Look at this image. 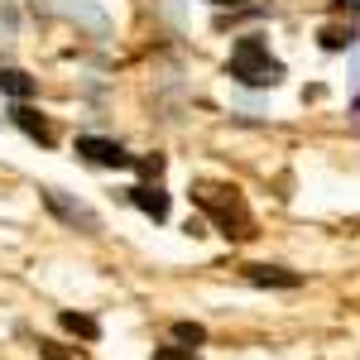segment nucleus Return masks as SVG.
Instances as JSON below:
<instances>
[{
  "label": "nucleus",
  "mask_w": 360,
  "mask_h": 360,
  "mask_svg": "<svg viewBox=\"0 0 360 360\" xmlns=\"http://www.w3.org/2000/svg\"><path fill=\"white\" fill-rule=\"evenodd\" d=\"M226 72H231L236 82H245V86H278L283 82V63L269 58V44H264L259 34H240V39H236Z\"/></svg>",
  "instance_id": "1"
},
{
  "label": "nucleus",
  "mask_w": 360,
  "mask_h": 360,
  "mask_svg": "<svg viewBox=\"0 0 360 360\" xmlns=\"http://www.w3.org/2000/svg\"><path fill=\"white\" fill-rule=\"evenodd\" d=\"M193 202L212 217V221L221 226V236H236V240H245L255 236V221H250V207L245 197L236 193V188H212V183H202L193 193Z\"/></svg>",
  "instance_id": "2"
},
{
  "label": "nucleus",
  "mask_w": 360,
  "mask_h": 360,
  "mask_svg": "<svg viewBox=\"0 0 360 360\" xmlns=\"http://www.w3.org/2000/svg\"><path fill=\"white\" fill-rule=\"evenodd\" d=\"M77 154L96 168H135V154H130L125 144L101 139V135H77Z\"/></svg>",
  "instance_id": "3"
},
{
  "label": "nucleus",
  "mask_w": 360,
  "mask_h": 360,
  "mask_svg": "<svg viewBox=\"0 0 360 360\" xmlns=\"http://www.w3.org/2000/svg\"><path fill=\"white\" fill-rule=\"evenodd\" d=\"M44 202H49V212H53V217H63L68 226H82L86 236H96V231H101V217H96L86 202H72V197L58 193V188H44Z\"/></svg>",
  "instance_id": "4"
},
{
  "label": "nucleus",
  "mask_w": 360,
  "mask_h": 360,
  "mask_svg": "<svg viewBox=\"0 0 360 360\" xmlns=\"http://www.w3.org/2000/svg\"><path fill=\"white\" fill-rule=\"evenodd\" d=\"M130 202H135L149 221H168V212H173V197H168L159 183H139V188H130Z\"/></svg>",
  "instance_id": "5"
},
{
  "label": "nucleus",
  "mask_w": 360,
  "mask_h": 360,
  "mask_svg": "<svg viewBox=\"0 0 360 360\" xmlns=\"http://www.w3.org/2000/svg\"><path fill=\"white\" fill-rule=\"evenodd\" d=\"M245 278L255 288H298V283H303V274L278 269V264H245Z\"/></svg>",
  "instance_id": "6"
},
{
  "label": "nucleus",
  "mask_w": 360,
  "mask_h": 360,
  "mask_svg": "<svg viewBox=\"0 0 360 360\" xmlns=\"http://www.w3.org/2000/svg\"><path fill=\"white\" fill-rule=\"evenodd\" d=\"M10 120H15V125H20L29 139H39V144H53V125H49L44 115L34 111V106H25V101H20V106L10 111Z\"/></svg>",
  "instance_id": "7"
},
{
  "label": "nucleus",
  "mask_w": 360,
  "mask_h": 360,
  "mask_svg": "<svg viewBox=\"0 0 360 360\" xmlns=\"http://www.w3.org/2000/svg\"><path fill=\"white\" fill-rule=\"evenodd\" d=\"M356 29L351 25H322V34H317V44L327 49V53H346V49H356Z\"/></svg>",
  "instance_id": "8"
},
{
  "label": "nucleus",
  "mask_w": 360,
  "mask_h": 360,
  "mask_svg": "<svg viewBox=\"0 0 360 360\" xmlns=\"http://www.w3.org/2000/svg\"><path fill=\"white\" fill-rule=\"evenodd\" d=\"M0 96L29 101V96H34V77H29V72H20V68H0Z\"/></svg>",
  "instance_id": "9"
},
{
  "label": "nucleus",
  "mask_w": 360,
  "mask_h": 360,
  "mask_svg": "<svg viewBox=\"0 0 360 360\" xmlns=\"http://www.w3.org/2000/svg\"><path fill=\"white\" fill-rule=\"evenodd\" d=\"M58 322H63V332L82 336V341H96V336H101V327H96L86 312H58Z\"/></svg>",
  "instance_id": "10"
},
{
  "label": "nucleus",
  "mask_w": 360,
  "mask_h": 360,
  "mask_svg": "<svg viewBox=\"0 0 360 360\" xmlns=\"http://www.w3.org/2000/svg\"><path fill=\"white\" fill-rule=\"evenodd\" d=\"M173 341H178V346H202V341H207V327H202V322H173Z\"/></svg>",
  "instance_id": "11"
},
{
  "label": "nucleus",
  "mask_w": 360,
  "mask_h": 360,
  "mask_svg": "<svg viewBox=\"0 0 360 360\" xmlns=\"http://www.w3.org/2000/svg\"><path fill=\"white\" fill-rule=\"evenodd\" d=\"M154 360H197V351H193V346H159Z\"/></svg>",
  "instance_id": "12"
},
{
  "label": "nucleus",
  "mask_w": 360,
  "mask_h": 360,
  "mask_svg": "<svg viewBox=\"0 0 360 360\" xmlns=\"http://www.w3.org/2000/svg\"><path fill=\"white\" fill-rule=\"evenodd\" d=\"M135 168L144 173V178H154V183H159V173H164V154H149V159H135Z\"/></svg>",
  "instance_id": "13"
},
{
  "label": "nucleus",
  "mask_w": 360,
  "mask_h": 360,
  "mask_svg": "<svg viewBox=\"0 0 360 360\" xmlns=\"http://www.w3.org/2000/svg\"><path fill=\"white\" fill-rule=\"evenodd\" d=\"M212 5H221V10H226V5H236V0H212Z\"/></svg>",
  "instance_id": "14"
}]
</instances>
